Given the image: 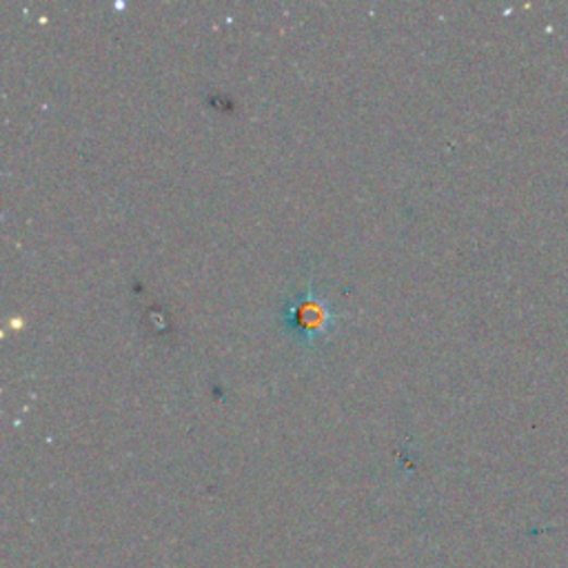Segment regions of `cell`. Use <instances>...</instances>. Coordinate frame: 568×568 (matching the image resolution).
Segmentation results:
<instances>
[{
	"label": "cell",
	"mask_w": 568,
	"mask_h": 568,
	"mask_svg": "<svg viewBox=\"0 0 568 568\" xmlns=\"http://www.w3.org/2000/svg\"><path fill=\"white\" fill-rule=\"evenodd\" d=\"M331 313L313 294L302 298L294 311H292V324L298 329V333L305 335V339H313L318 335H324V331L331 324Z\"/></svg>",
	"instance_id": "cell-1"
}]
</instances>
